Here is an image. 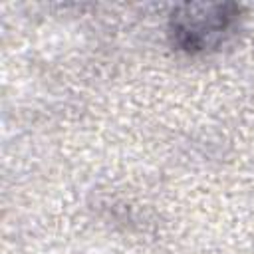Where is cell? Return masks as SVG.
<instances>
[{
  "mask_svg": "<svg viewBox=\"0 0 254 254\" xmlns=\"http://www.w3.org/2000/svg\"><path fill=\"white\" fill-rule=\"evenodd\" d=\"M240 8L234 4H185L169 22L173 44L187 54L216 50L236 30Z\"/></svg>",
  "mask_w": 254,
  "mask_h": 254,
  "instance_id": "1",
  "label": "cell"
}]
</instances>
